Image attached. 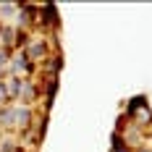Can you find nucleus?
<instances>
[{
    "mask_svg": "<svg viewBox=\"0 0 152 152\" xmlns=\"http://www.w3.org/2000/svg\"><path fill=\"white\" fill-rule=\"evenodd\" d=\"M42 53H45V45H42V42H34V45H31V55H34V58L42 55Z\"/></svg>",
    "mask_w": 152,
    "mask_h": 152,
    "instance_id": "nucleus-3",
    "label": "nucleus"
},
{
    "mask_svg": "<svg viewBox=\"0 0 152 152\" xmlns=\"http://www.w3.org/2000/svg\"><path fill=\"white\" fill-rule=\"evenodd\" d=\"M3 100H5V87L0 84V102H3Z\"/></svg>",
    "mask_w": 152,
    "mask_h": 152,
    "instance_id": "nucleus-4",
    "label": "nucleus"
},
{
    "mask_svg": "<svg viewBox=\"0 0 152 152\" xmlns=\"http://www.w3.org/2000/svg\"><path fill=\"white\" fill-rule=\"evenodd\" d=\"M13 68H16V71H24V68H26V55H16V58H13Z\"/></svg>",
    "mask_w": 152,
    "mask_h": 152,
    "instance_id": "nucleus-1",
    "label": "nucleus"
},
{
    "mask_svg": "<svg viewBox=\"0 0 152 152\" xmlns=\"http://www.w3.org/2000/svg\"><path fill=\"white\" fill-rule=\"evenodd\" d=\"M0 121H3L5 126H8V123L13 121V110H3V113H0Z\"/></svg>",
    "mask_w": 152,
    "mask_h": 152,
    "instance_id": "nucleus-2",
    "label": "nucleus"
}]
</instances>
